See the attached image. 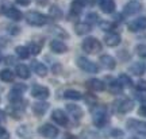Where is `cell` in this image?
<instances>
[{
	"label": "cell",
	"instance_id": "obj_16",
	"mask_svg": "<svg viewBox=\"0 0 146 139\" xmlns=\"http://www.w3.org/2000/svg\"><path fill=\"white\" fill-rule=\"evenodd\" d=\"M120 41H122V38H120V35L116 34V32H108V34L104 36V43L108 47H116L120 43Z\"/></svg>",
	"mask_w": 146,
	"mask_h": 139
},
{
	"label": "cell",
	"instance_id": "obj_7",
	"mask_svg": "<svg viewBox=\"0 0 146 139\" xmlns=\"http://www.w3.org/2000/svg\"><path fill=\"white\" fill-rule=\"evenodd\" d=\"M133 108H134V103L130 99H120L115 103V111L119 113H127L133 111Z\"/></svg>",
	"mask_w": 146,
	"mask_h": 139
},
{
	"label": "cell",
	"instance_id": "obj_33",
	"mask_svg": "<svg viewBox=\"0 0 146 139\" xmlns=\"http://www.w3.org/2000/svg\"><path fill=\"white\" fill-rule=\"evenodd\" d=\"M15 53L21 60H27V58L30 57V52H29L27 46H16L15 47Z\"/></svg>",
	"mask_w": 146,
	"mask_h": 139
},
{
	"label": "cell",
	"instance_id": "obj_45",
	"mask_svg": "<svg viewBox=\"0 0 146 139\" xmlns=\"http://www.w3.org/2000/svg\"><path fill=\"white\" fill-rule=\"evenodd\" d=\"M36 3H38V4H41V5H45L47 3V1H49V0H35Z\"/></svg>",
	"mask_w": 146,
	"mask_h": 139
},
{
	"label": "cell",
	"instance_id": "obj_22",
	"mask_svg": "<svg viewBox=\"0 0 146 139\" xmlns=\"http://www.w3.org/2000/svg\"><path fill=\"white\" fill-rule=\"evenodd\" d=\"M146 70V65L143 62H134L133 65H130L129 68V72L134 76H142Z\"/></svg>",
	"mask_w": 146,
	"mask_h": 139
},
{
	"label": "cell",
	"instance_id": "obj_5",
	"mask_svg": "<svg viewBox=\"0 0 146 139\" xmlns=\"http://www.w3.org/2000/svg\"><path fill=\"white\" fill-rule=\"evenodd\" d=\"M127 128L131 130L133 132L138 135H146V122L143 120H137V119H129L127 120Z\"/></svg>",
	"mask_w": 146,
	"mask_h": 139
},
{
	"label": "cell",
	"instance_id": "obj_27",
	"mask_svg": "<svg viewBox=\"0 0 146 139\" xmlns=\"http://www.w3.org/2000/svg\"><path fill=\"white\" fill-rule=\"evenodd\" d=\"M49 32H50V34H53V35L60 36V38H64V39L69 38V34L65 30H64L62 27H60V26H50V28H49Z\"/></svg>",
	"mask_w": 146,
	"mask_h": 139
},
{
	"label": "cell",
	"instance_id": "obj_35",
	"mask_svg": "<svg viewBox=\"0 0 146 139\" xmlns=\"http://www.w3.org/2000/svg\"><path fill=\"white\" fill-rule=\"evenodd\" d=\"M27 49H29L30 54H33V56H38V54L41 53L42 45L36 43V42H30V43H29V46H27Z\"/></svg>",
	"mask_w": 146,
	"mask_h": 139
},
{
	"label": "cell",
	"instance_id": "obj_24",
	"mask_svg": "<svg viewBox=\"0 0 146 139\" xmlns=\"http://www.w3.org/2000/svg\"><path fill=\"white\" fill-rule=\"evenodd\" d=\"M15 73L21 78H23V80L30 78V69H29V66L25 65V64H18L15 66Z\"/></svg>",
	"mask_w": 146,
	"mask_h": 139
},
{
	"label": "cell",
	"instance_id": "obj_49",
	"mask_svg": "<svg viewBox=\"0 0 146 139\" xmlns=\"http://www.w3.org/2000/svg\"><path fill=\"white\" fill-rule=\"evenodd\" d=\"M134 139H138V138H134Z\"/></svg>",
	"mask_w": 146,
	"mask_h": 139
},
{
	"label": "cell",
	"instance_id": "obj_43",
	"mask_svg": "<svg viewBox=\"0 0 146 139\" xmlns=\"http://www.w3.org/2000/svg\"><path fill=\"white\" fill-rule=\"evenodd\" d=\"M111 135H114V136H122L123 132H122L120 130H112V131H111Z\"/></svg>",
	"mask_w": 146,
	"mask_h": 139
},
{
	"label": "cell",
	"instance_id": "obj_9",
	"mask_svg": "<svg viewBox=\"0 0 146 139\" xmlns=\"http://www.w3.org/2000/svg\"><path fill=\"white\" fill-rule=\"evenodd\" d=\"M127 28H129L131 32L146 30V16H141V18H137L134 21H131L130 23L127 24Z\"/></svg>",
	"mask_w": 146,
	"mask_h": 139
},
{
	"label": "cell",
	"instance_id": "obj_17",
	"mask_svg": "<svg viewBox=\"0 0 146 139\" xmlns=\"http://www.w3.org/2000/svg\"><path fill=\"white\" fill-rule=\"evenodd\" d=\"M50 49H52V52L56 53V54H64V53L68 52V46H66L62 41H60V39H54V41H52V43H50Z\"/></svg>",
	"mask_w": 146,
	"mask_h": 139
},
{
	"label": "cell",
	"instance_id": "obj_14",
	"mask_svg": "<svg viewBox=\"0 0 146 139\" xmlns=\"http://www.w3.org/2000/svg\"><path fill=\"white\" fill-rule=\"evenodd\" d=\"M31 109L36 116H43L49 109V103H46V101H35V103L31 104Z\"/></svg>",
	"mask_w": 146,
	"mask_h": 139
},
{
	"label": "cell",
	"instance_id": "obj_10",
	"mask_svg": "<svg viewBox=\"0 0 146 139\" xmlns=\"http://www.w3.org/2000/svg\"><path fill=\"white\" fill-rule=\"evenodd\" d=\"M106 88L108 89L112 95H119L123 91V87L120 85V83L114 77H107L106 80Z\"/></svg>",
	"mask_w": 146,
	"mask_h": 139
},
{
	"label": "cell",
	"instance_id": "obj_42",
	"mask_svg": "<svg viewBox=\"0 0 146 139\" xmlns=\"http://www.w3.org/2000/svg\"><path fill=\"white\" fill-rule=\"evenodd\" d=\"M15 1L21 5H29L30 3H31V0H15Z\"/></svg>",
	"mask_w": 146,
	"mask_h": 139
},
{
	"label": "cell",
	"instance_id": "obj_40",
	"mask_svg": "<svg viewBox=\"0 0 146 139\" xmlns=\"http://www.w3.org/2000/svg\"><path fill=\"white\" fill-rule=\"evenodd\" d=\"M61 70H62V66H61L60 64H56V65L52 68V72L54 73V74H60V72H61Z\"/></svg>",
	"mask_w": 146,
	"mask_h": 139
},
{
	"label": "cell",
	"instance_id": "obj_20",
	"mask_svg": "<svg viewBox=\"0 0 146 139\" xmlns=\"http://www.w3.org/2000/svg\"><path fill=\"white\" fill-rule=\"evenodd\" d=\"M31 69L34 70V73H36L39 77H46L47 74V68L45 64H42L39 61H33L31 62Z\"/></svg>",
	"mask_w": 146,
	"mask_h": 139
},
{
	"label": "cell",
	"instance_id": "obj_6",
	"mask_svg": "<svg viewBox=\"0 0 146 139\" xmlns=\"http://www.w3.org/2000/svg\"><path fill=\"white\" fill-rule=\"evenodd\" d=\"M38 134L42 135L43 138L53 139V138H56V136L58 135V130H57V127H54L53 124L45 123V124H42L41 127L38 128Z\"/></svg>",
	"mask_w": 146,
	"mask_h": 139
},
{
	"label": "cell",
	"instance_id": "obj_4",
	"mask_svg": "<svg viewBox=\"0 0 146 139\" xmlns=\"http://www.w3.org/2000/svg\"><path fill=\"white\" fill-rule=\"evenodd\" d=\"M92 122L96 127H104L107 122H108V118H107V113H106V109L104 107H98V108L95 109L94 112V116H92Z\"/></svg>",
	"mask_w": 146,
	"mask_h": 139
},
{
	"label": "cell",
	"instance_id": "obj_39",
	"mask_svg": "<svg viewBox=\"0 0 146 139\" xmlns=\"http://www.w3.org/2000/svg\"><path fill=\"white\" fill-rule=\"evenodd\" d=\"M8 138H10V132L4 127H0V139H8Z\"/></svg>",
	"mask_w": 146,
	"mask_h": 139
},
{
	"label": "cell",
	"instance_id": "obj_48",
	"mask_svg": "<svg viewBox=\"0 0 146 139\" xmlns=\"http://www.w3.org/2000/svg\"><path fill=\"white\" fill-rule=\"evenodd\" d=\"M3 61V56H1V53H0V62Z\"/></svg>",
	"mask_w": 146,
	"mask_h": 139
},
{
	"label": "cell",
	"instance_id": "obj_37",
	"mask_svg": "<svg viewBox=\"0 0 146 139\" xmlns=\"http://www.w3.org/2000/svg\"><path fill=\"white\" fill-rule=\"evenodd\" d=\"M137 54L142 58H146V45H137L135 46Z\"/></svg>",
	"mask_w": 146,
	"mask_h": 139
},
{
	"label": "cell",
	"instance_id": "obj_15",
	"mask_svg": "<svg viewBox=\"0 0 146 139\" xmlns=\"http://www.w3.org/2000/svg\"><path fill=\"white\" fill-rule=\"evenodd\" d=\"M4 14L10 21H14V22H21L22 18H23V14L18 8H15V7H7Z\"/></svg>",
	"mask_w": 146,
	"mask_h": 139
},
{
	"label": "cell",
	"instance_id": "obj_21",
	"mask_svg": "<svg viewBox=\"0 0 146 139\" xmlns=\"http://www.w3.org/2000/svg\"><path fill=\"white\" fill-rule=\"evenodd\" d=\"M99 61H100V64H102L106 69H108V70H112V69H115V66H116V60H115L114 57L108 56V54L102 56Z\"/></svg>",
	"mask_w": 146,
	"mask_h": 139
},
{
	"label": "cell",
	"instance_id": "obj_31",
	"mask_svg": "<svg viewBox=\"0 0 146 139\" xmlns=\"http://www.w3.org/2000/svg\"><path fill=\"white\" fill-rule=\"evenodd\" d=\"M118 81L120 83V85L123 88H131L133 87V80H131L130 76H127L126 73H120L119 74V78H118Z\"/></svg>",
	"mask_w": 146,
	"mask_h": 139
},
{
	"label": "cell",
	"instance_id": "obj_1",
	"mask_svg": "<svg viewBox=\"0 0 146 139\" xmlns=\"http://www.w3.org/2000/svg\"><path fill=\"white\" fill-rule=\"evenodd\" d=\"M26 21L29 24H31L34 27H41L49 23L50 19H49V16H46L45 14H41L38 11H30L26 14Z\"/></svg>",
	"mask_w": 146,
	"mask_h": 139
},
{
	"label": "cell",
	"instance_id": "obj_18",
	"mask_svg": "<svg viewBox=\"0 0 146 139\" xmlns=\"http://www.w3.org/2000/svg\"><path fill=\"white\" fill-rule=\"evenodd\" d=\"M66 111H68L76 120H80L84 115L83 108H81L80 105H77V104H66Z\"/></svg>",
	"mask_w": 146,
	"mask_h": 139
},
{
	"label": "cell",
	"instance_id": "obj_28",
	"mask_svg": "<svg viewBox=\"0 0 146 139\" xmlns=\"http://www.w3.org/2000/svg\"><path fill=\"white\" fill-rule=\"evenodd\" d=\"M14 77H15V74L10 69H1L0 70V80L3 83H11V81H14Z\"/></svg>",
	"mask_w": 146,
	"mask_h": 139
},
{
	"label": "cell",
	"instance_id": "obj_41",
	"mask_svg": "<svg viewBox=\"0 0 146 139\" xmlns=\"http://www.w3.org/2000/svg\"><path fill=\"white\" fill-rule=\"evenodd\" d=\"M138 113L141 116H143V118H146V104H142L141 107L138 108Z\"/></svg>",
	"mask_w": 146,
	"mask_h": 139
},
{
	"label": "cell",
	"instance_id": "obj_46",
	"mask_svg": "<svg viewBox=\"0 0 146 139\" xmlns=\"http://www.w3.org/2000/svg\"><path fill=\"white\" fill-rule=\"evenodd\" d=\"M66 139H77V138H76L74 135H68V136H66Z\"/></svg>",
	"mask_w": 146,
	"mask_h": 139
},
{
	"label": "cell",
	"instance_id": "obj_23",
	"mask_svg": "<svg viewBox=\"0 0 146 139\" xmlns=\"http://www.w3.org/2000/svg\"><path fill=\"white\" fill-rule=\"evenodd\" d=\"M85 7V0H73L70 3V12L73 15H80L84 11Z\"/></svg>",
	"mask_w": 146,
	"mask_h": 139
},
{
	"label": "cell",
	"instance_id": "obj_32",
	"mask_svg": "<svg viewBox=\"0 0 146 139\" xmlns=\"http://www.w3.org/2000/svg\"><path fill=\"white\" fill-rule=\"evenodd\" d=\"M99 27L106 32H112V30H115V27H116V23L110 21H102L99 22Z\"/></svg>",
	"mask_w": 146,
	"mask_h": 139
},
{
	"label": "cell",
	"instance_id": "obj_47",
	"mask_svg": "<svg viewBox=\"0 0 146 139\" xmlns=\"http://www.w3.org/2000/svg\"><path fill=\"white\" fill-rule=\"evenodd\" d=\"M99 1H102V0H91V3L94 4V3H99Z\"/></svg>",
	"mask_w": 146,
	"mask_h": 139
},
{
	"label": "cell",
	"instance_id": "obj_3",
	"mask_svg": "<svg viewBox=\"0 0 146 139\" xmlns=\"http://www.w3.org/2000/svg\"><path fill=\"white\" fill-rule=\"evenodd\" d=\"M77 66L85 73H99V66L85 57H78Z\"/></svg>",
	"mask_w": 146,
	"mask_h": 139
},
{
	"label": "cell",
	"instance_id": "obj_38",
	"mask_svg": "<svg viewBox=\"0 0 146 139\" xmlns=\"http://www.w3.org/2000/svg\"><path fill=\"white\" fill-rule=\"evenodd\" d=\"M135 87H137L138 91H141V92H146V80H139V81L135 84Z\"/></svg>",
	"mask_w": 146,
	"mask_h": 139
},
{
	"label": "cell",
	"instance_id": "obj_36",
	"mask_svg": "<svg viewBox=\"0 0 146 139\" xmlns=\"http://www.w3.org/2000/svg\"><path fill=\"white\" fill-rule=\"evenodd\" d=\"M99 22V15L96 14V12H91L87 15V23H89L91 26L94 24V23H98Z\"/></svg>",
	"mask_w": 146,
	"mask_h": 139
},
{
	"label": "cell",
	"instance_id": "obj_30",
	"mask_svg": "<svg viewBox=\"0 0 146 139\" xmlns=\"http://www.w3.org/2000/svg\"><path fill=\"white\" fill-rule=\"evenodd\" d=\"M16 134L23 139H30L31 138V135H33V132H31V128H30L29 126L23 124V126H21L19 128L16 130Z\"/></svg>",
	"mask_w": 146,
	"mask_h": 139
},
{
	"label": "cell",
	"instance_id": "obj_12",
	"mask_svg": "<svg viewBox=\"0 0 146 139\" xmlns=\"http://www.w3.org/2000/svg\"><path fill=\"white\" fill-rule=\"evenodd\" d=\"M52 119L57 124H60V126H68L69 119L62 109H54L52 112Z\"/></svg>",
	"mask_w": 146,
	"mask_h": 139
},
{
	"label": "cell",
	"instance_id": "obj_25",
	"mask_svg": "<svg viewBox=\"0 0 146 139\" xmlns=\"http://www.w3.org/2000/svg\"><path fill=\"white\" fill-rule=\"evenodd\" d=\"M100 8L104 14H112L116 8L114 0H102L100 1Z\"/></svg>",
	"mask_w": 146,
	"mask_h": 139
},
{
	"label": "cell",
	"instance_id": "obj_13",
	"mask_svg": "<svg viewBox=\"0 0 146 139\" xmlns=\"http://www.w3.org/2000/svg\"><path fill=\"white\" fill-rule=\"evenodd\" d=\"M87 87L92 91V92H103L106 89V83L102 81L99 78H91L87 81Z\"/></svg>",
	"mask_w": 146,
	"mask_h": 139
},
{
	"label": "cell",
	"instance_id": "obj_2",
	"mask_svg": "<svg viewBox=\"0 0 146 139\" xmlns=\"http://www.w3.org/2000/svg\"><path fill=\"white\" fill-rule=\"evenodd\" d=\"M81 47H83V50L85 53L95 54V53H99L100 50H102V43H100V41H98L96 38H94V36H88V38H85L83 41Z\"/></svg>",
	"mask_w": 146,
	"mask_h": 139
},
{
	"label": "cell",
	"instance_id": "obj_34",
	"mask_svg": "<svg viewBox=\"0 0 146 139\" xmlns=\"http://www.w3.org/2000/svg\"><path fill=\"white\" fill-rule=\"evenodd\" d=\"M49 14H50V16H52L53 19H56V21L62 18V11H61V8H60L58 5H52V7L49 8Z\"/></svg>",
	"mask_w": 146,
	"mask_h": 139
},
{
	"label": "cell",
	"instance_id": "obj_44",
	"mask_svg": "<svg viewBox=\"0 0 146 139\" xmlns=\"http://www.w3.org/2000/svg\"><path fill=\"white\" fill-rule=\"evenodd\" d=\"M0 122H5V113L0 111Z\"/></svg>",
	"mask_w": 146,
	"mask_h": 139
},
{
	"label": "cell",
	"instance_id": "obj_11",
	"mask_svg": "<svg viewBox=\"0 0 146 139\" xmlns=\"http://www.w3.org/2000/svg\"><path fill=\"white\" fill-rule=\"evenodd\" d=\"M142 8L141 3L138 1V0H131V1H129L127 4L125 5V8H123V14L127 16L130 15H135L137 12H139Z\"/></svg>",
	"mask_w": 146,
	"mask_h": 139
},
{
	"label": "cell",
	"instance_id": "obj_8",
	"mask_svg": "<svg viewBox=\"0 0 146 139\" xmlns=\"http://www.w3.org/2000/svg\"><path fill=\"white\" fill-rule=\"evenodd\" d=\"M31 96L38 99L39 101H43L50 96V91H49V88L43 87V85H34L31 88Z\"/></svg>",
	"mask_w": 146,
	"mask_h": 139
},
{
	"label": "cell",
	"instance_id": "obj_29",
	"mask_svg": "<svg viewBox=\"0 0 146 139\" xmlns=\"http://www.w3.org/2000/svg\"><path fill=\"white\" fill-rule=\"evenodd\" d=\"M8 100H10L11 104H16L22 101V92L18 91V89H11L10 93H8Z\"/></svg>",
	"mask_w": 146,
	"mask_h": 139
},
{
	"label": "cell",
	"instance_id": "obj_19",
	"mask_svg": "<svg viewBox=\"0 0 146 139\" xmlns=\"http://www.w3.org/2000/svg\"><path fill=\"white\" fill-rule=\"evenodd\" d=\"M74 31H76L77 35H85V34H89L92 31V26L87 22H78L74 24Z\"/></svg>",
	"mask_w": 146,
	"mask_h": 139
},
{
	"label": "cell",
	"instance_id": "obj_26",
	"mask_svg": "<svg viewBox=\"0 0 146 139\" xmlns=\"http://www.w3.org/2000/svg\"><path fill=\"white\" fill-rule=\"evenodd\" d=\"M64 97L65 99H69V100H81L84 97L83 93L76 91V89H66L65 92H64Z\"/></svg>",
	"mask_w": 146,
	"mask_h": 139
}]
</instances>
